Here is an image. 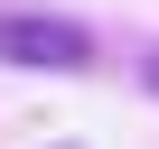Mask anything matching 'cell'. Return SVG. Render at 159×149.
Returning <instances> with one entry per match:
<instances>
[{"label": "cell", "instance_id": "6da1fadb", "mask_svg": "<svg viewBox=\"0 0 159 149\" xmlns=\"http://www.w3.org/2000/svg\"><path fill=\"white\" fill-rule=\"evenodd\" d=\"M0 56L10 65H84L94 37L75 19H47V10H0Z\"/></svg>", "mask_w": 159, "mask_h": 149}, {"label": "cell", "instance_id": "7a4b0ae2", "mask_svg": "<svg viewBox=\"0 0 159 149\" xmlns=\"http://www.w3.org/2000/svg\"><path fill=\"white\" fill-rule=\"evenodd\" d=\"M140 84H150V93H159V47H150V56H140Z\"/></svg>", "mask_w": 159, "mask_h": 149}]
</instances>
